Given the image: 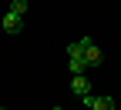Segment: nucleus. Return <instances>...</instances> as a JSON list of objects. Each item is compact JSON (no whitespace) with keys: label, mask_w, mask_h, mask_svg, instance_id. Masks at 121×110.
Returning a JSON list of instances; mask_svg holds the SVG:
<instances>
[{"label":"nucleus","mask_w":121,"mask_h":110,"mask_svg":"<svg viewBox=\"0 0 121 110\" xmlns=\"http://www.w3.org/2000/svg\"><path fill=\"white\" fill-rule=\"evenodd\" d=\"M91 110H114V100L111 97H94V107Z\"/></svg>","instance_id":"5"},{"label":"nucleus","mask_w":121,"mask_h":110,"mask_svg":"<svg viewBox=\"0 0 121 110\" xmlns=\"http://www.w3.org/2000/svg\"><path fill=\"white\" fill-rule=\"evenodd\" d=\"M71 90L78 93V97H87V93H91V83L84 80V73H81V77H74V80H71Z\"/></svg>","instance_id":"3"},{"label":"nucleus","mask_w":121,"mask_h":110,"mask_svg":"<svg viewBox=\"0 0 121 110\" xmlns=\"http://www.w3.org/2000/svg\"><path fill=\"white\" fill-rule=\"evenodd\" d=\"M78 43H81V53H84V64H87V67H98L101 60H104L101 50H98V43L91 40V37H84V40H78Z\"/></svg>","instance_id":"1"},{"label":"nucleus","mask_w":121,"mask_h":110,"mask_svg":"<svg viewBox=\"0 0 121 110\" xmlns=\"http://www.w3.org/2000/svg\"><path fill=\"white\" fill-rule=\"evenodd\" d=\"M4 30H7V34H20V30H24V17H17V13H4Z\"/></svg>","instance_id":"2"},{"label":"nucleus","mask_w":121,"mask_h":110,"mask_svg":"<svg viewBox=\"0 0 121 110\" xmlns=\"http://www.w3.org/2000/svg\"><path fill=\"white\" fill-rule=\"evenodd\" d=\"M10 13L24 17V13H27V0H13V4H10Z\"/></svg>","instance_id":"6"},{"label":"nucleus","mask_w":121,"mask_h":110,"mask_svg":"<svg viewBox=\"0 0 121 110\" xmlns=\"http://www.w3.org/2000/svg\"><path fill=\"white\" fill-rule=\"evenodd\" d=\"M51 110H64V107H51Z\"/></svg>","instance_id":"7"},{"label":"nucleus","mask_w":121,"mask_h":110,"mask_svg":"<svg viewBox=\"0 0 121 110\" xmlns=\"http://www.w3.org/2000/svg\"><path fill=\"white\" fill-rule=\"evenodd\" d=\"M67 67H71V73H74V77H81V73H84V67H87V64H84V53L71 57V60H67Z\"/></svg>","instance_id":"4"}]
</instances>
